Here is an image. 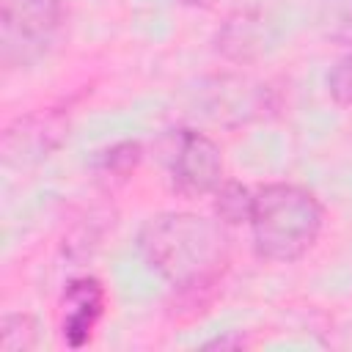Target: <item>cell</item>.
Segmentation results:
<instances>
[{
  "instance_id": "12",
  "label": "cell",
  "mask_w": 352,
  "mask_h": 352,
  "mask_svg": "<svg viewBox=\"0 0 352 352\" xmlns=\"http://www.w3.org/2000/svg\"><path fill=\"white\" fill-rule=\"evenodd\" d=\"M327 94L336 104L352 107V52L341 55L327 72Z\"/></svg>"
},
{
  "instance_id": "2",
  "label": "cell",
  "mask_w": 352,
  "mask_h": 352,
  "mask_svg": "<svg viewBox=\"0 0 352 352\" xmlns=\"http://www.w3.org/2000/svg\"><path fill=\"white\" fill-rule=\"evenodd\" d=\"M248 226L258 258L292 264L319 242L324 228V206L300 184L272 182L253 192Z\"/></svg>"
},
{
  "instance_id": "5",
  "label": "cell",
  "mask_w": 352,
  "mask_h": 352,
  "mask_svg": "<svg viewBox=\"0 0 352 352\" xmlns=\"http://www.w3.org/2000/svg\"><path fill=\"white\" fill-rule=\"evenodd\" d=\"M104 302L107 294L96 278L82 275L69 280L60 297V330H63V341L72 349H80L94 338V330L104 314Z\"/></svg>"
},
{
  "instance_id": "1",
  "label": "cell",
  "mask_w": 352,
  "mask_h": 352,
  "mask_svg": "<svg viewBox=\"0 0 352 352\" xmlns=\"http://www.w3.org/2000/svg\"><path fill=\"white\" fill-rule=\"evenodd\" d=\"M143 261L182 297L212 292L231 261L228 234L220 220L195 212H160L138 231Z\"/></svg>"
},
{
  "instance_id": "7",
  "label": "cell",
  "mask_w": 352,
  "mask_h": 352,
  "mask_svg": "<svg viewBox=\"0 0 352 352\" xmlns=\"http://www.w3.org/2000/svg\"><path fill=\"white\" fill-rule=\"evenodd\" d=\"M267 41L270 30L258 11H236L214 33V50L231 63L258 60L267 50Z\"/></svg>"
},
{
  "instance_id": "10",
  "label": "cell",
  "mask_w": 352,
  "mask_h": 352,
  "mask_svg": "<svg viewBox=\"0 0 352 352\" xmlns=\"http://www.w3.org/2000/svg\"><path fill=\"white\" fill-rule=\"evenodd\" d=\"M316 28L327 41L352 47V0H319Z\"/></svg>"
},
{
  "instance_id": "3",
  "label": "cell",
  "mask_w": 352,
  "mask_h": 352,
  "mask_svg": "<svg viewBox=\"0 0 352 352\" xmlns=\"http://www.w3.org/2000/svg\"><path fill=\"white\" fill-rule=\"evenodd\" d=\"M63 22V0H0V63L28 69L38 63Z\"/></svg>"
},
{
  "instance_id": "11",
  "label": "cell",
  "mask_w": 352,
  "mask_h": 352,
  "mask_svg": "<svg viewBox=\"0 0 352 352\" xmlns=\"http://www.w3.org/2000/svg\"><path fill=\"white\" fill-rule=\"evenodd\" d=\"M38 344V324L30 314H6L0 322V349L25 352Z\"/></svg>"
},
{
  "instance_id": "8",
  "label": "cell",
  "mask_w": 352,
  "mask_h": 352,
  "mask_svg": "<svg viewBox=\"0 0 352 352\" xmlns=\"http://www.w3.org/2000/svg\"><path fill=\"white\" fill-rule=\"evenodd\" d=\"M212 195H214V217L223 226H239V223L250 220L253 192L245 184H239L234 179H223Z\"/></svg>"
},
{
  "instance_id": "4",
  "label": "cell",
  "mask_w": 352,
  "mask_h": 352,
  "mask_svg": "<svg viewBox=\"0 0 352 352\" xmlns=\"http://www.w3.org/2000/svg\"><path fill=\"white\" fill-rule=\"evenodd\" d=\"M168 168H170L173 190L184 198L212 195L226 179L220 146L198 129L173 132V151Z\"/></svg>"
},
{
  "instance_id": "9",
  "label": "cell",
  "mask_w": 352,
  "mask_h": 352,
  "mask_svg": "<svg viewBox=\"0 0 352 352\" xmlns=\"http://www.w3.org/2000/svg\"><path fill=\"white\" fill-rule=\"evenodd\" d=\"M143 160V148L138 140H121L116 146H110L107 151L99 154V160L94 162V170L99 179L104 182H124L126 176L135 173V168Z\"/></svg>"
},
{
  "instance_id": "13",
  "label": "cell",
  "mask_w": 352,
  "mask_h": 352,
  "mask_svg": "<svg viewBox=\"0 0 352 352\" xmlns=\"http://www.w3.org/2000/svg\"><path fill=\"white\" fill-rule=\"evenodd\" d=\"M182 6H187V8H212V6H217L220 0H179Z\"/></svg>"
},
{
  "instance_id": "6",
  "label": "cell",
  "mask_w": 352,
  "mask_h": 352,
  "mask_svg": "<svg viewBox=\"0 0 352 352\" xmlns=\"http://www.w3.org/2000/svg\"><path fill=\"white\" fill-rule=\"evenodd\" d=\"M66 124L58 113H33L16 118L3 132V160L6 165H30L47 157L63 138Z\"/></svg>"
}]
</instances>
